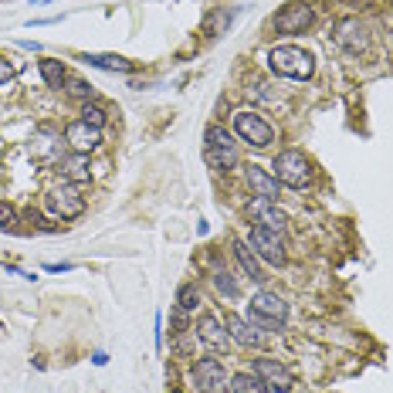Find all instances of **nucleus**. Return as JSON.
<instances>
[{"label":"nucleus","instance_id":"nucleus-17","mask_svg":"<svg viewBox=\"0 0 393 393\" xmlns=\"http://www.w3.org/2000/svg\"><path fill=\"white\" fill-rule=\"evenodd\" d=\"M227 336L238 343V346H265V336L258 333L255 326L248 322V319H241V316H227Z\"/></svg>","mask_w":393,"mask_h":393},{"label":"nucleus","instance_id":"nucleus-14","mask_svg":"<svg viewBox=\"0 0 393 393\" xmlns=\"http://www.w3.org/2000/svg\"><path fill=\"white\" fill-rule=\"evenodd\" d=\"M251 217H255L261 227H268V231H285V224H288V217H285V211L275 204V200H261L258 196L255 204H251Z\"/></svg>","mask_w":393,"mask_h":393},{"label":"nucleus","instance_id":"nucleus-4","mask_svg":"<svg viewBox=\"0 0 393 393\" xmlns=\"http://www.w3.org/2000/svg\"><path fill=\"white\" fill-rule=\"evenodd\" d=\"M248 319H251L255 329H285L288 302L275 292H258L248 305Z\"/></svg>","mask_w":393,"mask_h":393},{"label":"nucleus","instance_id":"nucleus-6","mask_svg":"<svg viewBox=\"0 0 393 393\" xmlns=\"http://www.w3.org/2000/svg\"><path fill=\"white\" fill-rule=\"evenodd\" d=\"M45 211L58 221H75V217L85 214V196L78 194L75 183H61V187L45 194Z\"/></svg>","mask_w":393,"mask_h":393},{"label":"nucleus","instance_id":"nucleus-5","mask_svg":"<svg viewBox=\"0 0 393 393\" xmlns=\"http://www.w3.org/2000/svg\"><path fill=\"white\" fill-rule=\"evenodd\" d=\"M234 136L248 143V146H255V150H268L275 143V129L261 112L241 109V112H234Z\"/></svg>","mask_w":393,"mask_h":393},{"label":"nucleus","instance_id":"nucleus-13","mask_svg":"<svg viewBox=\"0 0 393 393\" xmlns=\"http://www.w3.org/2000/svg\"><path fill=\"white\" fill-rule=\"evenodd\" d=\"M194 336L204 343V346L211 349V353H221V349H227V339L231 336L224 333V322L214 316V312H204V316L196 319V329H194Z\"/></svg>","mask_w":393,"mask_h":393},{"label":"nucleus","instance_id":"nucleus-7","mask_svg":"<svg viewBox=\"0 0 393 393\" xmlns=\"http://www.w3.org/2000/svg\"><path fill=\"white\" fill-rule=\"evenodd\" d=\"M190 377H194V383H196V390L200 393H231V377H227L224 363L214 360V356L196 360L194 370H190Z\"/></svg>","mask_w":393,"mask_h":393},{"label":"nucleus","instance_id":"nucleus-27","mask_svg":"<svg viewBox=\"0 0 393 393\" xmlns=\"http://www.w3.org/2000/svg\"><path fill=\"white\" fill-rule=\"evenodd\" d=\"M11 78H14V68H11V65H7V58L0 55V85H7Z\"/></svg>","mask_w":393,"mask_h":393},{"label":"nucleus","instance_id":"nucleus-24","mask_svg":"<svg viewBox=\"0 0 393 393\" xmlns=\"http://www.w3.org/2000/svg\"><path fill=\"white\" fill-rule=\"evenodd\" d=\"M82 122H89V126H95V129H106L109 112L102 106H95V102H85V106H82Z\"/></svg>","mask_w":393,"mask_h":393},{"label":"nucleus","instance_id":"nucleus-11","mask_svg":"<svg viewBox=\"0 0 393 393\" xmlns=\"http://www.w3.org/2000/svg\"><path fill=\"white\" fill-rule=\"evenodd\" d=\"M251 373H258V377L265 380V387L268 390H278V393H288L292 387H295V377L288 373V366H282L278 360H255V366H251Z\"/></svg>","mask_w":393,"mask_h":393},{"label":"nucleus","instance_id":"nucleus-23","mask_svg":"<svg viewBox=\"0 0 393 393\" xmlns=\"http://www.w3.org/2000/svg\"><path fill=\"white\" fill-rule=\"evenodd\" d=\"M65 85H68V95L72 99H82V102H92V95H95V85H89L85 78H75V75H68L65 78Z\"/></svg>","mask_w":393,"mask_h":393},{"label":"nucleus","instance_id":"nucleus-26","mask_svg":"<svg viewBox=\"0 0 393 393\" xmlns=\"http://www.w3.org/2000/svg\"><path fill=\"white\" fill-rule=\"evenodd\" d=\"M17 224V211L7 204V200H0V227L7 231V227H14Z\"/></svg>","mask_w":393,"mask_h":393},{"label":"nucleus","instance_id":"nucleus-9","mask_svg":"<svg viewBox=\"0 0 393 393\" xmlns=\"http://www.w3.org/2000/svg\"><path fill=\"white\" fill-rule=\"evenodd\" d=\"M312 21H316L312 4L295 0V4H285V7L275 14V31H278V34H305V31L312 28Z\"/></svg>","mask_w":393,"mask_h":393},{"label":"nucleus","instance_id":"nucleus-1","mask_svg":"<svg viewBox=\"0 0 393 393\" xmlns=\"http://www.w3.org/2000/svg\"><path fill=\"white\" fill-rule=\"evenodd\" d=\"M268 65H272L275 75L282 78H292V82H309L312 72H316V58L299 45H278L272 48L268 55Z\"/></svg>","mask_w":393,"mask_h":393},{"label":"nucleus","instance_id":"nucleus-12","mask_svg":"<svg viewBox=\"0 0 393 393\" xmlns=\"http://www.w3.org/2000/svg\"><path fill=\"white\" fill-rule=\"evenodd\" d=\"M65 143L72 146V153H82V156H89V153L99 150V143H102V129H95L89 122H72L68 129H65Z\"/></svg>","mask_w":393,"mask_h":393},{"label":"nucleus","instance_id":"nucleus-10","mask_svg":"<svg viewBox=\"0 0 393 393\" xmlns=\"http://www.w3.org/2000/svg\"><path fill=\"white\" fill-rule=\"evenodd\" d=\"M336 45L349 55H366L370 51V31L360 17H343L336 24Z\"/></svg>","mask_w":393,"mask_h":393},{"label":"nucleus","instance_id":"nucleus-25","mask_svg":"<svg viewBox=\"0 0 393 393\" xmlns=\"http://www.w3.org/2000/svg\"><path fill=\"white\" fill-rule=\"evenodd\" d=\"M214 288H217L224 299H238V295H241V288L231 278V272H214Z\"/></svg>","mask_w":393,"mask_h":393},{"label":"nucleus","instance_id":"nucleus-29","mask_svg":"<svg viewBox=\"0 0 393 393\" xmlns=\"http://www.w3.org/2000/svg\"><path fill=\"white\" fill-rule=\"evenodd\" d=\"M45 272H51V275H58V272H72V265H48Z\"/></svg>","mask_w":393,"mask_h":393},{"label":"nucleus","instance_id":"nucleus-15","mask_svg":"<svg viewBox=\"0 0 393 393\" xmlns=\"http://www.w3.org/2000/svg\"><path fill=\"white\" fill-rule=\"evenodd\" d=\"M231 248H234V258H238L241 272L248 275L255 285H265V282H268V275H265V268H261V258L251 251V244H248V241H234Z\"/></svg>","mask_w":393,"mask_h":393},{"label":"nucleus","instance_id":"nucleus-30","mask_svg":"<svg viewBox=\"0 0 393 393\" xmlns=\"http://www.w3.org/2000/svg\"><path fill=\"white\" fill-rule=\"evenodd\" d=\"M170 393H183V390H180V387H170Z\"/></svg>","mask_w":393,"mask_h":393},{"label":"nucleus","instance_id":"nucleus-21","mask_svg":"<svg viewBox=\"0 0 393 393\" xmlns=\"http://www.w3.org/2000/svg\"><path fill=\"white\" fill-rule=\"evenodd\" d=\"M61 173L68 177L72 183H89L92 173H89V156H82V153H75L72 160H65L61 163Z\"/></svg>","mask_w":393,"mask_h":393},{"label":"nucleus","instance_id":"nucleus-22","mask_svg":"<svg viewBox=\"0 0 393 393\" xmlns=\"http://www.w3.org/2000/svg\"><path fill=\"white\" fill-rule=\"evenodd\" d=\"M196 305H200V288H196L194 282L180 285V292H177V309L190 316V312H196Z\"/></svg>","mask_w":393,"mask_h":393},{"label":"nucleus","instance_id":"nucleus-18","mask_svg":"<svg viewBox=\"0 0 393 393\" xmlns=\"http://www.w3.org/2000/svg\"><path fill=\"white\" fill-rule=\"evenodd\" d=\"M82 61L89 68H102V72H119V75H133L136 61L122 58V55H82Z\"/></svg>","mask_w":393,"mask_h":393},{"label":"nucleus","instance_id":"nucleus-2","mask_svg":"<svg viewBox=\"0 0 393 393\" xmlns=\"http://www.w3.org/2000/svg\"><path fill=\"white\" fill-rule=\"evenodd\" d=\"M272 177L282 183V187L302 190V187L312 183L316 167H312V160H309L302 150H282L278 156H275V163H272Z\"/></svg>","mask_w":393,"mask_h":393},{"label":"nucleus","instance_id":"nucleus-19","mask_svg":"<svg viewBox=\"0 0 393 393\" xmlns=\"http://www.w3.org/2000/svg\"><path fill=\"white\" fill-rule=\"evenodd\" d=\"M231 393H272L268 387H265V380L258 377V373H234L231 377Z\"/></svg>","mask_w":393,"mask_h":393},{"label":"nucleus","instance_id":"nucleus-16","mask_svg":"<svg viewBox=\"0 0 393 393\" xmlns=\"http://www.w3.org/2000/svg\"><path fill=\"white\" fill-rule=\"evenodd\" d=\"M244 180H248V187H251L255 196H261V200H278V180H275L268 170L248 167L244 170Z\"/></svg>","mask_w":393,"mask_h":393},{"label":"nucleus","instance_id":"nucleus-20","mask_svg":"<svg viewBox=\"0 0 393 393\" xmlns=\"http://www.w3.org/2000/svg\"><path fill=\"white\" fill-rule=\"evenodd\" d=\"M41 78H45V85H51V89H61L65 85V78H68V68H65V61L58 58H41Z\"/></svg>","mask_w":393,"mask_h":393},{"label":"nucleus","instance_id":"nucleus-3","mask_svg":"<svg viewBox=\"0 0 393 393\" xmlns=\"http://www.w3.org/2000/svg\"><path fill=\"white\" fill-rule=\"evenodd\" d=\"M204 156H207V163L214 170H224V173L241 163L238 143H234V136L227 133L224 126H207V133H204Z\"/></svg>","mask_w":393,"mask_h":393},{"label":"nucleus","instance_id":"nucleus-8","mask_svg":"<svg viewBox=\"0 0 393 393\" xmlns=\"http://www.w3.org/2000/svg\"><path fill=\"white\" fill-rule=\"evenodd\" d=\"M251 248H255V255L261 258V261H268V265H275V268H282V265L288 261L282 234H278V231H268V227H261V224L251 227Z\"/></svg>","mask_w":393,"mask_h":393},{"label":"nucleus","instance_id":"nucleus-28","mask_svg":"<svg viewBox=\"0 0 393 393\" xmlns=\"http://www.w3.org/2000/svg\"><path fill=\"white\" fill-rule=\"evenodd\" d=\"M156 349H163V316H156Z\"/></svg>","mask_w":393,"mask_h":393}]
</instances>
